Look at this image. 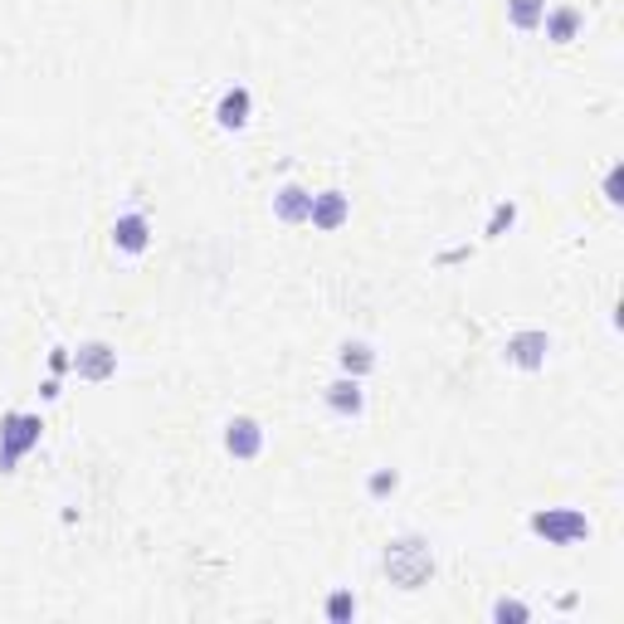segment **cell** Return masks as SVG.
I'll return each instance as SVG.
<instances>
[{"label": "cell", "instance_id": "obj_21", "mask_svg": "<svg viewBox=\"0 0 624 624\" xmlns=\"http://www.w3.org/2000/svg\"><path fill=\"white\" fill-rule=\"evenodd\" d=\"M464 259H473V249H468V244H454V249H444V254L434 259V264L449 268V264H464Z\"/></svg>", "mask_w": 624, "mask_h": 624}, {"label": "cell", "instance_id": "obj_4", "mask_svg": "<svg viewBox=\"0 0 624 624\" xmlns=\"http://www.w3.org/2000/svg\"><path fill=\"white\" fill-rule=\"evenodd\" d=\"M547 357H551V332L542 327H523L503 341V361L513 371H542Z\"/></svg>", "mask_w": 624, "mask_h": 624}, {"label": "cell", "instance_id": "obj_7", "mask_svg": "<svg viewBox=\"0 0 624 624\" xmlns=\"http://www.w3.org/2000/svg\"><path fill=\"white\" fill-rule=\"evenodd\" d=\"M264 424L254 420V415H235L230 424H225V454L230 459H239V464H254L259 454H264Z\"/></svg>", "mask_w": 624, "mask_h": 624}, {"label": "cell", "instance_id": "obj_1", "mask_svg": "<svg viewBox=\"0 0 624 624\" xmlns=\"http://www.w3.org/2000/svg\"><path fill=\"white\" fill-rule=\"evenodd\" d=\"M381 571L391 576V586L400 590H420L434 580V551L424 537H395V542L386 547V556H381Z\"/></svg>", "mask_w": 624, "mask_h": 624}, {"label": "cell", "instance_id": "obj_12", "mask_svg": "<svg viewBox=\"0 0 624 624\" xmlns=\"http://www.w3.org/2000/svg\"><path fill=\"white\" fill-rule=\"evenodd\" d=\"M308 211H312V191L298 181H284L274 191V220L284 225H308Z\"/></svg>", "mask_w": 624, "mask_h": 624}, {"label": "cell", "instance_id": "obj_13", "mask_svg": "<svg viewBox=\"0 0 624 624\" xmlns=\"http://www.w3.org/2000/svg\"><path fill=\"white\" fill-rule=\"evenodd\" d=\"M337 367H341V376L367 381L371 371H376V347H371V341H361V337L341 341V347H337Z\"/></svg>", "mask_w": 624, "mask_h": 624}, {"label": "cell", "instance_id": "obj_2", "mask_svg": "<svg viewBox=\"0 0 624 624\" xmlns=\"http://www.w3.org/2000/svg\"><path fill=\"white\" fill-rule=\"evenodd\" d=\"M45 440V415L39 410H5L0 415V473H15L25 454L39 449Z\"/></svg>", "mask_w": 624, "mask_h": 624}, {"label": "cell", "instance_id": "obj_17", "mask_svg": "<svg viewBox=\"0 0 624 624\" xmlns=\"http://www.w3.org/2000/svg\"><path fill=\"white\" fill-rule=\"evenodd\" d=\"M395 488H400V468H371V478H367V497H371V503H386V497H395Z\"/></svg>", "mask_w": 624, "mask_h": 624}, {"label": "cell", "instance_id": "obj_8", "mask_svg": "<svg viewBox=\"0 0 624 624\" xmlns=\"http://www.w3.org/2000/svg\"><path fill=\"white\" fill-rule=\"evenodd\" d=\"M74 376L79 381H112L118 376V347L103 337L83 341V347L74 351Z\"/></svg>", "mask_w": 624, "mask_h": 624}, {"label": "cell", "instance_id": "obj_14", "mask_svg": "<svg viewBox=\"0 0 624 624\" xmlns=\"http://www.w3.org/2000/svg\"><path fill=\"white\" fill-rule=\"evenodd\" d=\"M542 15H547V0H507V25L523 29V35L542 29Z\"/></svg>", "mask_w": 624, "mask_h": 624}, {"label": "cell", "instance_id": "obj_20", "mask_svg": "<svg viewBox=\"0 0 624 624\" xmlns=\"http://www.w3.org/2000/svg\"><path fill=\"white\" fill-rule=\"evenodd\" d=\"M64 371H74V357H69V347H55L49 351V376H64Z\"/></svg>", "mask_w": 624, "mask_h": 624}, {"label": "cell", "instance_id": "obj_19", "mask_svg": "<svg viewBox=\"0 0 624 624\" xmlns=\"http://www.w3.org/2000/svg\"><path fill=\"white\" fill-rule=\"evenodd\" d=\"M600 195H605V205H615V211L624 205V161H615V166L605 171V185H600Z\"/></svg>", "mask_w": 624, "mask_h": 624}, {"label": "cell", "instance_id": "obj_3", "mask_svg": "<svg viewBox=\"0 0 624 624\" xmlns=\"http://www.w3.org/2000/svg\"><path fill=\"white\" fill-rule=\"evenodd\" d=\"M527 532L547 547H580V542H590L596 527H590V517L580 507H537L527 517Z\"/></svg>", "mask_w": 624, "mask_h": 624}, {"label": "cell", "instance_id": "obj_15", "mask_svg": "<svg viewBox=\"0 0 624 624\" xmlns=\"http://www.w3.org/2000/svg\"><path fill=\"white\" fill-rule=\"evenodd\" d=\"M322 615H327V624H351V620L361 615V600L351 596L347 586H337L327 600H322Z\"/></svg>", "mask_w": 624, "mask_h": 624}, {"label": "cell", "instance_id": "obj_22", "mask_svg": "<svg viewBox=\"0 0 624 624\" xmlns=\"http://www.w3.org/2000/svg\"><path fill=\"white\" fill-rule=\"evenodd\" d=\"M59 395H64V381H59V376H45V386H39V400H45V405H55Z\"/></svg>", "mask_w": 624, "mask_h": 624}, {"label": "cell", "instance_id": "obj_6", "mask_svg": "<svg viewBox=\"0 0 624 624\" xmlns=\"http://www.w3.org/2000/svg\"><path fill=\"white\" fill-rule=\"evenodd\" d=\"M112 249L122 259H142L152 249V215L147 211H122L112 220Z\"/></svg>", "mask_w": 624, "mask_h": 624}, {"label": "cell", "instance_id": "obj_5", "mask_svg": "<svg viewBox=\"0 0 624 624\" xmlns=\"http://www.w3.org/2000/svg\"><path fill=\"white\" fill-rule=\"evenodd\" d=\"M351 220V195L341 185H327V191H312V211H308V225L317 235H337L341 225Z\"/></svg>", "mask_w": 624, "mask_h": 624}, {"label": "cell", "instance_id": "obj_18", "mask_svg": "<svg viewBox=\"0 0 624 624\" xmlns=\"http://www.w3.org/2000/svg\"><path fill=\"white\" fill-rule=\"evenodd\" d=\"M488 615H493L497 624H507V620H513V624H527V620H532V605H523V600H493V610H488Z\"/></svg>", "mask_w": 624, "mask_h": 624}, {"label": "cell", "instance_id": "obj_9", "mask_svg": "<svg viewBox=\"0 0 624 624\" xmlns=\"http://www.w3.org/2000/svg\"><path fill=\"white\" fill-rule=\"evenodd\" d=\"M249 118H254V93L244 83H230V88L215 98V128L220 132H244Z\"/></svg>", "mask_w": 624, "mask_h": 624}, {"label": "cell", "instance_id": "obj_11", "mask_svg": "<svg viewBox=\"0 0 624 624\" xmlns=\"http://www.w3.org/2000/svg\"><path fill=\"white\" fill-rule=\"evenodd\" d=\"M542 29H547V39L556 49H566V45H576L580 39V29H586V10L580 5H547V15H542Z\"/></svg>", "mask_w": 624, "mask_h": 624}, {"label": "cell", "instance_id": "obj_16", "mask_svg": "<svg viewBox=\"0 0 624 624\" xmlns=\"http://www.w3.org/2000/svg\"><path fill=\"white\" fill-rule=\"evenodd\" d=\"M517 215H523V205L517 201H497L493 211H488V225H483V239H503L507 230L517 225Z\"/></svg>", "mask_w": 624, "mask_h": 624}, {"label": "cell", "instance_id": "obj_10", "mask_svg": "<svg viewBox=\"0 0 624 624\" xmlns=\"http://www.w3.org/2000/svg\"><path fill=\"white\" fill-rule=\"evenodd\" d=\"M322 405H327L332 415H341V420H361V415H367V381L337 376L327 391H322Z\"/></svg>", "mask_w": 624, "mask_h": 624}]
</instances>
